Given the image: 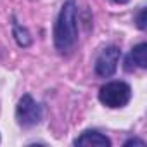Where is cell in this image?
Masks as SVG:
<instances>
[{
  "instance_id": "4",
  "label": "cell",
  "mask_w": 147,
  "mask_h": 147,
  "mask_svg": "<svg viewBox=\"0 0 147 147\" xmlns=\"http://www.w3.org/2000/svg\"><path fill=\"white\" fill-rule=\"evenodd\" d=\"M119 57H121V52L118 47H109V49L102 50V54L97 57V62H95V73L102 78L113 76L118 67Z\"/></svg>"
},
{
  "instance_id": "5",
  "label": "cell",
  "mask_w": 147,
  "mask_h": 147,
  "mask_svg": "<svg viewBox=\"0 0 147 147\" xmlns=\"http://www.w3.org/2000/svg\"><path fill=\"white\" fill-rule=\"evenodd\" d=\"M125 67L126 71H133L135 67H140V69L147 67V45L145 43H138L137 47L131 49V52L126 57Z\"/></svg>"
},
{
  "instance_id": "10",
  "label": "cell",
  "mask_w": 147,
  "mask_h": 147,
  "mask_svg": "<svg viewBox=\"0 0 147 147\" xmlns=\"http://www.w3.org/2000/svg\"><path fill=\"white\" fill-rule=\"evenodd\" d=\"M113 2H116V4H126L128 0H113Z\"/></svg>"
},
{
  "instance_id": "3",
  "label": "cell",
  "mask_w": 147,
  "mask_h": 147,
  "mask_svg": "<svg viewBox=\"0 0 147 147\" xmlns=\"http://www.w3.org/2000/svg\"><path fill=\"white\" fill-rule=\"evenodd\" d=\"M16 118L21 126L31 128L38 125L42 119V107L31 95H23V99L16 107Z\"/></svg>"
},
{
  "instance_id": "7",
  "label": "cell",
  "mask_w": 147,
  "mask_h": 147,
  "mask_svg": "<svg viewBox=\"0 0 147 147\" xmlns=\"http://www.w3.org/2000/svg\"><path fill=\"white\" fill-rule=\"evenodd\" d=\"M14 35H16L18 43H19V45H23V47H26V45H30V43H31L30 33H28L24 28H21L19 24H14Z\"/></svg>"
},
{
  "instance_id": "2",
  "label": "cell",
  "mask_w": 147,
  "mask_h": 147,
  "mask_svg": "<svg viewBox=\"0 0 147 147\" xmlns=\"http://www.w3.org/2000/svg\"><path fill=\"white\" fill-rule=\"evenodd\" d=\"M131 99V88L128 83L125 82H111L106 83L100 92H99V100L111 107V109H118V107H125Z\"/></svg>"
},
{
  "instance_id": "6",
  "label": "cell",
  "mask_w": 147,
  "mask_h": 147,
  "mask_svg": "<svg viewBox=\"0 0 147 147\" xmlns=\"http://www.w3.org/2000/svg\"><path fill=\"white\" fill-rule=\"evenodd\" d=\"M75 145H85V147H109L111 142H109V138L104 137L102 133L94 131V130H88V131H83V133L75 140Z\"/></svg>"
},
{
  "instance_id": "9",
  "label": "cell",
  "mask_w": 147,
  "mask_h": 147,
  "mask_svg": "<svg viewBox=\"0 0 147 147\" xmlns=\"http://www.w3.org/2000/svg\"><path fill=\"white\" fill-rule=\"evenodd\" d=\"M130 145H138V147H145V142L144 140H138V138H130L125 142V147H130Z\"/></svg>"
},
{
  "instance_id": "1",
  "label": "cell",
  "mask_w": 147,
  "mask_h": 147,
  "mask_svg": "<svg viewBox=\"0 0 147 147\" xmlns=\"http://www.w3.org/2000/svg\"><path fill=\"white\" fill-rule=\"evenodd\" d=\"M78 42V7L75 0H66L54 28V43L61 54H67Z\"/></svg>"
},
{
  "instance_id": "8",
  "label": "cell",
  "mask_w": 147,
  "mask_h": 147,
  "mask_svg": "<svg viewBox=\"0 0 147 147\" xmlns=\"http://www.w3.org/2000/svg\"><path fill=\"white\" fill-rule=\"evenodd\" d=\"M137 26L140 30H145V9H142L138 12V18H137Z\"/></svg>"
}]
</instances>
